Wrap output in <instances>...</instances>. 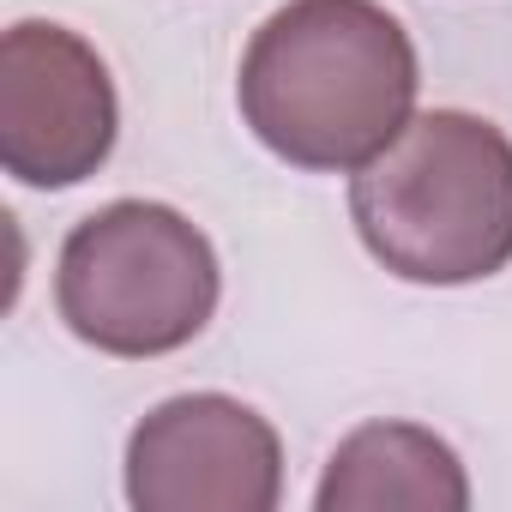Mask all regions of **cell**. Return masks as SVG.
Listing matches in <instances>:
<instances>
[{"instance_id": "8992f818", "label": "cell", "mask_w": 512, "mask_h": 512, "mask_svg": "<svg viewBox=\"0 0 512 512\" xmlns=\"http://www.w3.org/2000/svg\"><path fill=\"white\" fill-rule=\"evenodd\" d=\"M320 512H464L470 506V476L458 452L416 422H362L356 434L338 440L326 458V476L314 488Z\"/></svg>"}, {"instance_id": "3957f363", "label": "cell", "mask_w": 512, "mask_h": 512, "mask_svg": "<svg viewBox=\"0 0 512 512\" xmlns=\"http://www.w3.org/2000/svg\"><path fill=\"white\" fill-rule=\"evenodd\" d=\"M217 296V253L175 205L115 199L61 241L55 308L67 332L103 356L151 362L193 344L211 326Z\"/></svg>"}, {"instance_id": "277c9868", "label": "cell", "mask_w": 512, "mask_h": 512, "mask_svg": "<svg viewBox=\"0 0 512 512\" xmlns=\"http://www.w3.org/2000/svg\"><path fill=\"white\" fill-rule=\"evenodd\" d=\"M121 103L103 55L67 31L25 19L0 37V163L37 193L91 181L115 151Z\"/></svg>"}, {"instance_id": "6da1fadb", "label": "cell", "mask_w": 512, "mask_h": 512, "mask_svg": "<svg viewBox=\"0 0 512 512\" xmlns=\"http://www.w3.org/2000/svg\"><path fill=\"white\" fill-rule=\"evenodd\" d=\"M416 49L380 0H290L241 55V121L272 157L356 175L416 121Z\"/></svg>"}, {"instance_id": "5b68a950", "label": "cell", "mask_w": 512, "mask_h": 512, "mask_svg": "<svg viewBox=\"0 0 512 512\" xmlns=\"http://www.w3.org/2000/svg\"><path fill=\"white\" fill-rule=\"evenodd\" d=\"M278 494V428L241 398H169L127 440V500L139 512H272Z\"/></svg>"}, {"instance_id": "7a4b0ae2", "label": "cell", "mask_w": 512, "mask_h": 512, "mask_svg": "<svg viewBox=\"0 0 512 512\" xmlns=\"http://www.w3.org/2000/svg\"><path fill=\"white\" fill-rule=\"evenodd\" d=\"M350 217L404 284H482L512 266V139L464 109L416 115L350 181Z\"/></svg>"}]
</instances>
